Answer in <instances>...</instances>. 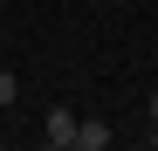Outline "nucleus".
I'll list each match as a JSON object with an SVG mask.
<instances>
[{"mask_svg":"<svg viewBox=\"0 0 158 151\" xmlns=\"http://www.w3.org/2000/svg\"><path fill=\"white\" fill-rule=\"evenodd\" d=\"M41 144H48V151H69V144H76V117H69L62 103L48 110V124H41Z\"/></svg>","mask_w":158,"mask_h":151,"instance_id":"1","label":"nucleus"},{"mask_svg":"<svg viewBox=\"0 0 158 151\" xmlns=\"http://www.w3.org/2000/svg\"><path fill=\"white\" fill-rule=\"evenodd\" d=\"M110 144V124L103 117H76V151H103Z\"/></svg>","mask_w":158,"mask_h":151,"instance_id":"2","label":"nucleus"},{"mask_svg":"<svg viewBox=\"0 0 158 151\" xmlns=\"http://www.w3.org/2000/svg\"><path fill=\"white\" fill-rule=\"evenodd\" d=\"M14 103H21V83H14L7 69H0V110H14Z\"/></svg>","mask_w":158,"mask_h":151,"instance_id":"3","label":"nucleus"},{"mask_svg":"<svg viewBox=\"0 0 158 151\" xmlns=\"http://www.w3.org/2000/svg\"><path fill=\"white\" fill-rule=\"evenodd\" d=\"M151 144H158V96H151Z\"/></svg>","mask_w":158,"mask_h":151,"instance_id":"4","label":"nucleus"}]
</instances>
